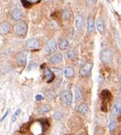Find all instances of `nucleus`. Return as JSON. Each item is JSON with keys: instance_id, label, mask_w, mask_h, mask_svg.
<instances>
[{"instance_id": "obj_1", "label": "nucleus", "mask_w": 121, "mask_h": 135, "mask_svg": "<svg viewBox=\"0 0 121 135\" xmlns=\"http://www.w3.org/2000/svg\"><path fill=\"white\" fill-rule=\"evenodd\" d=\"M15 29V32L17 34V35H20V36H25L27 33V25L25 22H19L18 24H16L13 28Z\"/></svg>"}, {"instance_id": "obj_2", "label": "nucleus", "mask_w": 121, "mask_h": 135, "mask_svg": "<svg viewBox=\"0 0 121 135\" xmlns=\"http://www.w3.org/2000/svg\"><path fill=\"white\" fill-rule=\"evenodd\" d=\"M100 60L103 63H110L112 60V51L110 49H105L100 53Z\"/></svg>"}, {"instance_id": "obj_3", "label": "nucleus", "mask_w": 121, "mask_h": 135, "mask_svg": "<svg viewBox=\"0 0 121 135\" xmlns=\"http://www.w3.org/2000/svg\"><path fill=\"white\" fill-rule=\"evenodd\" d=\"M61 100H62L63 102L66 104V105H72L73 103V94L70 91H63L61 92Z\"/></svg>"}, {"instance_id": "obj_4", "label": "nucleus", "mask_w": 121, "mask_h": 135, "mask_svg": "<svg viewBox=\"0 0 121 135\" xmlns=\"http://www.w3.org/2000/svg\"><path fill=\"white\" fill-rule=\"evenodd\" d=\"M121 112V99L117 98L113 102V105L112 107V114L113 116H117Z\"/></svg>"}, {"instance_id": "obj_5", "label": "nucleus", "mask_w": 121, "mask_h": 135, "mask_svg": "<svg viewBox=\"0 0 121 135\" xmlns=\"http://www.w3.org/2000/svg\"><path fill=\"white\" fill-rule=\"evenodd\" d=\"M57 49V45H56V42L52 39V40H49L46 45V48H45V50H46V52L47 53H53Z\"/></svg>"}, {"instance_id": "obj_6", "label": "nucleus", "mask_w": 121, "mask_h": 135, "mask_svg": "<svg viewBox=\"0 0 121 135\" xmlns=\"http://www.w3.org/2000/svg\"><path fill=\"white\" fill-rule=\"evenodd\" d=\"M92 63H87V64H85L84 66H83L82 68H81V70H80V75L81 76H88L89 74H90V72H91V70H92Z\"/></svg>"}, {"instance_id": "obj_7", "label": "nucleus", "mask_w": 121, "mask_h": 135, "mask_svg": "<svg viewBox=\"0 0 121 135\" xmlns=\"http://www.w3.org/2000/svg\"><path fill=\"white\" fill-rule=\"evenodd\" d=\"M26 46L29 50H37L39 48V42L35 39H32L27 42Z\"/></svg>"}, {"instance_id": "obj_8", "label": "nucleus", "mask_w": 121, "mask_h": 135, "mask_svg": "<svg viewBox=\"0 0 121 135\" xmlns=\"http://www.w3.org/2000/svg\"><path fill=\"white\" fill-rule=\"evenodd\" d=\"M62 60H63L62 54L61 53H56V54H53L50 58V63H52V64H58V63H61Z\"/></svg>"}, {"instance_id": "obj_9", "label": "nucleus", "mask_w": 121, "mask_h": 135, "mask_svg": "<svg viewBox=\"0 0 121 135\" xmlns=\"http://www.w3.org/2000/svg\"><path fill=\"white\" fill-rule=\"evenodd\" d=\"M85 25V21H84V18L81 16V15H78L75 19V27L78 31H81L83 29V27Z\"/></svg>"}, {"instance_id": "obj_10", "label": "nucleus", "mask_w": 121, "mask_h": 135, "mask_svg": "<svg viewBox=\"0 0 121 135\" xmlns=\"http://www.w3.org/2000/svg\"><path fill=\"white\" fill-rule=\"evenodd\" d=\"M12 19H13V20L18 21L23 17V13H22V12H21L19 9H15L13 10V12H12Z\"/></svg>"}, {"instance_id": "obj_11", "label": "nucleus", "mask_w": 121, "mask_h": 135, "mask_svg": "<svg viewBox=\"0 0 121 135\" xmlns=\"http://www.w3.org/2000/svg\"><path fill=\"white\" fill-rule=\"evenodd\" d=\"M17 62L20 66H24L27 62V55L25 52H21L17 56Z\"/></svg>"}, {"instance_id": "obj_12", "label": "nucleus", "mask_w": 121, "mask_h": 135, "mask_svg": "<svg viewBox=\"0 0 121 135\" xmlns=\"http://www.w3.org/2000/svg\"><path fill=\"white\" fill-rule=\"evenodd\" d=\"M96 28H97V31L100 32L101 34L104 33V21L101 19L100 17H98L96 19Z\"/></svg>"}, {"instance_id": "obj_13", "label": "nucleus", "mask_w": 121, "mask_h": 135, "mask_svg": "<svg viewBox=\"0 0 121 135\" xmlns=\"http://www.w3.org/2000/svg\"><path fill=\"white\" fill-rule=\"evenodd\" d=\"M63 73L67 78H71V77L74 76V70L72 67H66L63 71Z\"/></svg>"}, {"instance_id": "obj_14", "label": "nucleus", "mask_w": 121, "mask_h": 135, "mask_svg": "<svg viewBox=\"0 0 121 135\" xmlns=\"http://www.w3.org/2000/svg\"><path fill=\"white\" fill-rule=\"evenodd\" d=\"M95 21H94V18L90 17L88 19V25H87V29H88V32L92 33V32L95 31Z\"/></svg>"}, {"instance_id": "obj_15", "label": "nucleus", "mask_w": 121, "mask_h": 135, "mask_svg": "<svg viewBox=\"0 0 121 135\" xmlns=\"http://www.w3.org/2000/svg\"><path fill=\"white\" fill-rule=\"evenodd\" d=\"M44 74H45V77H46V80H47L48 83L52 82L53 80V73L51 70H49V69H45Z\"/></svg>"}, {"instance_id": "obj_16", "label": "nucleus", "mask_w": 121, "mask_h": 135, "mask_svg": "<svg viewBox=\"0 0 121 135\" xmlns=\"http://www.w3.org/2000/svg\"><path fill=\"white\" fill-rule=\"evenodd\" d=\"M10 31V25L8 23H2L0 24V33L5 34Z\"/></svg>"}, {"instance_id": "obj_17", "label": "nucleus", "mask_w": 121, "mask_h": 135, "mask_svg": "<svg viewBox=\"0 0 121 135\" xmlns=\"http://www.w3.org/2000/svg\"><path fill=\"white\" fill-rule=\"evenodd\" d=\"M78 111L82 115H86L88 113V107L86 104H80L78 106Z\"/></svg>"}, {"instance_id": "obj_18", "label": "nucleus", "mask_w": 121, "mask_h": 135, "mask_svg": "<svg viewBox=\"0 0 121 135\" xmlns=\"http://www.w3.org/2000/svg\"><path fill=\"white\" fill-rule=\"evenodd\" d=\"M74 97H75L76 101H80L82 99V92L79 88H75V89H74Z\"/></svg>"}, {"instance_id": "obj_19", "label": "nucleus", "mask_w": 121, "mask_h": 135, "mask_svg": "<svg viewBox=\"0 0 121 135\" xmlns=\"http://www.w3.org/2000/svg\"><path fill=\"white\" fill-rule=\"evenodd\" d=\"M69 46H70V45H69V42L67 41L66 39H63L62 41L59 43V49L62 50H67V49L69 48Z\"/></svg>"}, {"instance_id": "obj_20", "label": "nucleus", "mask_w": 121, "mask_h": 135, "mask_svg": "<svg viewBox=\"0 0 121 135\" xmlns=\"http://www.w3.org/2000/svg\"><path fill=\"white\" fill-rule=\"evenodd\" d=\"M62 17L64 20H69V19H70V17H71V12H70V11H69L68 9L63 10Z\"/></svg>"}, {"instance_id": "obj_21", "label": "nucleus", "mask_w": 121, "mask_h": 135, "mask_svg": "<svg viewBox=\"0 0 121 135\" xmlns=\"http://www.w3.org/2000/svg\"><path fill=\"white\" fill-rule=\"evenodd\" d=\"M115 126H116V120L115 118H111L109 122V129L110 130H113Z\"/></svg>"}, {"instance_id": "obj_22", "label": "nucleus", "mask_w": 121, "mask_h": 135, "mask_svg": "<svg viewBox=\"0 0 121 135\" xmlns=\"http://www.w3.org/2000/svg\"><path fill=\"white\" fill-rule=\"evenodd\" d=\"M50 109H51V107L50 106H48V105H44V106L40 107L39 111L41 112V113H47V112L50 111Z\"/></svg>"}, {"instance_id": "obj_23", "label": "nucleus", "mask_w": 121, "mask_h": 135, "mask_svg": "<svg viewBox=\"0 0 121 135\" xmlns=\"http://www.w3.org/2000/svg\"><path fill=\"white\" fill-rule=\"evenodd\" d=\"M66 57L68 59H74L75 57V52L74 50H69V51L66 52Z\"/></svg>"}, {"instance_id": "obj_24", "label": "nucleus", "mask_w": 121, "mask_h": 135, "mask_svg": "<svg viewBox=\"0 0 121 135\" xmlns=\"http://www.w3.org/2000/svg\"><path fill=\"white\" fill-rule=\"evenodd\" d=\"M62 117H63V113L61 111H55L54 114H53V118H54L55 120H60Z\"/></svg>"}, {"instance_id": "obj_25", "label": "nucleus", "mask_w": 121, "mask_h": 135, "mask_svg": "<svg viewBox=\"0 0 121 135\" xmlns=\"http://www.w3.org/2000/svg\"><path fill=\"white\" fill-rule=\"evenodd\" d=\"M20 112H21V109H18L15 112V114L12 115V122L13 123V122H15V120L17 119V117H18V115L20 114Z\"/></svg>"}, {"instance_id": "obj_26", "label": "nucleus", "mask_w": 121, "mask_h": 135, "mask_svg": "<svg viewBox=\"0 0 121 135\" xmlns=\"http://www.w3.org/2000/svg\"><path fill=\"white\" fill-rule=\"evenodd\" d=\"M46 96H47L48 98H51V99H53V98H54L55 94H54V92H53V91H49L48 92H46Z\"/></svg>"}, {"instance_id": "obj_27", "label": "nucleus", "mask_w": 121, "mask_h": 135, "mask_svg": "<svg viewBox=\"0 0 121 135\" xmlns=\"http://www.w3.org/2000/svg\"><path fill=\"white\" fill-rule=\"evenodd\" d=\"M25 2H27L28 4H35V3H38L40 0H24Z\"/></svg>"}, {"instance_id": "obj_28", "label": "nucleus", "mask_w": 121, "mask_h": 135, "mask_svg": "<svg viewBox=\"0 0 121 135\" xmlns=\"http://www.w3.org/2000/svg\"><path fill=\"white\" fill-rule=\"evenodd\" d=\"M96 2V0H87V4L89 6H94Z\"/></svg>"}, {"instance_id": "obj_29", "label": "nucleus", "mask_w": 121, "mask_h": 135, "mask_svg": "<svg viewBox=\"0 0 121 135\" xmlns=\"http://www.w3.org/2000/svg\"><path fill=\"white\" fill-rule=\"evenodd\" d=\"M35 99H36V101H41V100H43V96L40 95V94H37L35 96Z\"/></svg>"}, {"instance_id": "obj_30", "label": "nucleus", "mask_w": 121, "mask_h": 135, "mask_svg": "<svg viewBox=\"0 0 121 135\" xmlns=\"http://www.w3.org/2000/svg\"><path fill=\"white\" fill-rule=\"evenodd\" d=\"M9 111H10V110H7V111H6V113H5V115H4L3 117L1 118V122H2V121H4V119H5V118L7 117V115L9 114Z\"/></svg>"}, {"instance_id": "obj_31", "label": "nucleus", "mask_w": 121, "mask_h": 135, "mask_svg": "<svg viewBox=\"0 0 121 135\" xmlns=\"http://www.w3.org/2000/svg\"><path fill=\"white\" fill-rule=\"evenodd\" d=\"M54 70V71H55L56 73H58V74H61V71L59 70V69H53Z\"/></svg>"}, {"instance_id": "obj_32", "label": "nucleus", "mask_w": 121, "mask_h": 135, "mask_svg": "<svg viewBox=\"0 0 121 135\" xmlns=\"http://www.w3.org/2000/svg\"><path fill=\"white\" fill-rule=\"evenodd\" d=\"M107 1H108V2H109V3H111V2H112V0H107Z\"/></svg>"}, {"instance_id": "obj_33", "label": "nucleus", "mask_w": 121, "mask_h": 135, "mask_svg": "<svg viewBox=\"0 0 121 135\" xmlns=\"http://www.w3.org/2000/svg\"><path fill=\"white\" fill-rule=\"evenodd\" d=\"M120 82H121V75H120Z\"/></svg>"}, {"instance_id": "obj_34", "label": "nucleus", "mask_w": 121, "mask_h": 135, "mask_svg": "<svg viewBox=\"0 0 121 135\" xmlns=\"http://www.w3.org/2000/svg\"><path fill=\"white\" fill-rule=\"evenodd\" d=\"M46 1H51V0H46Z\"/></svg>"}]
</instances>
